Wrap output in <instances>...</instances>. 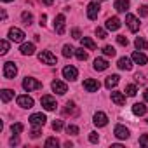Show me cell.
<instances>
[{"label":"cell","mask_w":148,"mask_h":148,"mask_svg":"<svg viewBox=\"0 0 148 148\" xmlns=\"http://www.w3.org/2000/svg\"><path fill=\"white\" fill-rule=\"evenodd\" d=\"M108 68V61L105 58H96L94 59V70L96 71H105Z\"/></svg>","instance_id":"cell-21"},{"label":"cell","mask_w":148,"mask_h":148,"mask_svg":"<svg viewBox=\"0 0 148 148\" xmlns=\"http://www.w3.org/2000/svg\"><path fill=\"white\" fill-rule=\"evenodd\" d=\"M103 54L108 56V58H113V56L117 54V51H115V47H112V45H105V47H103Z\"/></svg>","instance_id":"cell-32"},{"label":"cell","mask_w":148,"mask_h":148,"mask_svg":"<svg viewBox=\"0 0 148 148\" xmlns=\"http://www.w3.org/2000/svg\"><path fill=\"white\" fill-rule=\"evenodd\" d=\"M96 37H98V38H106V30L96 28Z\"/></svg>","instance_id":"cell-41"},{"label":"cell","mask_w":148,"mask_h":148,"mask_svg":"<svg viewBox=\"0 0 148 148\" xmlns=\"http://www.w3.org/2000/svg\"><path fill=\"white\" fill-rule=\"evenodd\" d=\"M19 51H21V54H23V56H33V54H35V44H32V42L23 44Z\"/></svg>","instance_id":"cell-20"},{"label":"cell","mask_w":148,"mask_h":148,"mask_svg":"<svg viewBox=\"0 0 148 148\" xmlns=\"http://www.w3.org/2000/svg\"><path fill=\"white\" fill-rule=\"evenodd\" d=\"M98 14H99V4L98 2H91L87 5V18L89 19H98Z\"/></svg>","instance_id":"cell-14"},{"label":"cell","mask_w":148,"mask_h":148,"mask_svg":"<svg viewBox=\"0 0 148 148\" xmlns=\"http://www.w3.org/2000/svg\"><path fill=\"white\" fill-rule=\"evenodd\" d=\"M59 146V141L56 139V138H47V141H45V148H58Z\"/></svg>","instance_id":"cell-34"},{"label":"cell","mask_w":148,"mask_h":148,"mask_svg":"<svg viewBox=\"0 0 148 148\" xmlns=\"http://www.w3.org/2000/svg\"><path fill=\"white\" fill-rule=\"evenodd\" d=\"M80 42H82V47H86V49H89V51H94V49H96V44H94L89 37H82Z\"/></svg>","instance_id":"cell-26"},{"label":"cell","mask_w":148,"mask_h":148,"mask_svg":"<svg viewBox=\"0 0 148 148\" xmlns=\"http://www.w3.org/2000/svg\"><path fill=\"white\" fill-rule=\"evenodd\" d=\"M112 101H113L115 105L122 106V105L125 103V96H124L122 92H112Z\"/></svg>","instance_id":"cell-25"},{"label":"cell","mask_w":148,"mask_h":148,"mask_svg":"<svg viewBox=\"0 0 148 148\" xmlns=\"http://www.w3.org/2000/svg\"><path fill=\"white\" fill-rule=\"evenodd\" d=\"M21 19H23V23H25L26 26H30V25L33 23V16H32L30 12H26V11H25V12L21 14Z\"/></svg>","instance_id":"cell-31"},{"label":"cell","mask_w":148,"mask_h":148,"mask_svg":"<svg viewBox=\"0 0 148 148\" xmlns=\"http://www.w3.org/2000/svg\"><path fill=\"white\" fill-rule=\"evenodd\" d=\"M143 98H145V101L148 103V89H145V91H143Z\"/></svg>","instance_id":"cell-49"},{"label":"cell","mask_w":148,"mask_h":148,"mask_svg":"<svg viewBox=\"0 0 148 148\" xmlns=\"http://www.w3.org/2000/svg\"><path fill=\"white\" fill-rule=\"evenodd\" d=\"M132 113L138 115V117H143V115L146 113V106H145V103H134V105H132Z\"/></svg>","instance_id":"cell-23"},{"label":"cell","mask_w":148,"mask_h":148,"mask_svg":"<svg viewBox=\"0 0 148 148\" xmlns=\"http://www.w3.org/2000/svg\"><path fill=\"white\" fill-rule=\"evenodd\" d=\"M138 11H139V16H143V18H145V16H148V7H146V5H141Z\"/></svg>","instance_id":"cell-44"},{"label":"cell","mask_w":148,"mask_h":148,"mask_svg":"<svg viewBox=\"0 0 148 148\" xmlns=\"http://www.w3.org/2000/svg\"><path fill=\"white\" fill-rule=\"evenodd\" d=\"M125 25H127V28H129L132 33L139 30V19H138L134 14H127V16H125Z\"/></svg>","instance_id":"cell-8"},{"label":"cell","mask_w":148,"mask_h":148,"mask_svg":"<svg viewBox=\"0 0 148 148\" xmlns=\"http://www.w3.org/2000/svg\"><path fill=\"white\" fill-rule=\"evenodd\" d=\"M139 145H141V146H145V148H148V134L139 136Z\"/></svg>","instance_id":"cell-39"},{"label":"cell","mask_w":148,"mask_h":148,"mask_svg":"<svg viewBox=\"0 0 148 148\" xmlns=\"http://www.w3.org/2000/svg\"><path fill=\"white\" fill-rule=\"evenodd\" d=\"M23 129H25V125H23L21 122H16V124H12V125H11L12 134H21V132H23Z\"/></svg>","instance_id":"cell-33"},{"label":"cell","mask_w":148,"mask_h":148,"mask_svg":"<svg viewBox=\"0 0 148 148\" xmlns=\"http://www.w3.org/2000/svg\"><path fill=\"white\" fill-rule=\"evenodd\" d=\"M40 105L47 110V112H52V110H56V99L52 98V96H49V94H45V96H42V99H40Z\"/></svg>","instance_id":"cell-7"},{"label":"cell","mask_w":148,"mask_h":148,"mask_svg":"<svg viewBox=\"0 0 148 148\" xmlns=\"http://www.w3.org/2000/svg\"><path fill=\"white\" fill-rule=\"evenodd\" d=\"M66 19H64V14H58L56 18H54V32L58 33V35H63L64 32H66Z\"/></svg>","instance_id":"cell-2"},{"label":"cell","mask_w":148,"mask_h":148,"mask_svg":"<svg viewBox=\"0 0 148 148\" xmlns=\"http://www.w3.org/2000/svg\"><path fill=\"white\" fill-rule=\"evenodd\" d=\"M117 84H119V75H110V77H106V80H105V87H106V89H113Z\"/></svg>","instance_id":"cell-24"},{"label":"cell","mask_w":148,"mask_h":148,"mask_svg":"<svg viewBox=\"0 0 148 148\" xmlns=\"http://www.w3.org/2000/svg\"><path fill=\"white\" fill-rule=\"evenodd\" d=\"M28 120H30V124H32L33 127H44L45 122H47V117H45L44 113H33Z\"/></svg>","instance_id":"cell-6"},{"label":"cell","mask_w":148,"mask_h":148,"mask_svg":"<svg viewBox=\"0 0 148 148\" xmlns=\"http://www.w3.org/2000/svg\"><path fill=\"white\" fill-rule=\"evenodd\" d=\"M51 87H52V91H54L56 94H59V96H63V94L68 92V86H66L64 82H61V80H52Z\"/></svg>","instance_id":"cell-9"},{"label":"cell","mask_w":148,"mask_h":148,"mask_svg":"<svg viewBox=\"0 0 148 148\" xmlns=\"http://www.w3.org/2000/svg\"><path fill=\"white\" fill-rule=\"evenodd\" d=\"M71 37H73V38H77V40H80V38H82L80 30H79V28H73V30H71Z\"/></svg>","instance_id":"cell-40"},{"label":"cell","mask_w":148,"mask_h":148,"mask_svg":"<svg viewBox=\"0 0 148 148\" xmlns=\"http://www.w3.org/2000/svg\"><path fill=\"white\" fill-rule=\"evenodd\" d=\"M84 89H86L87 92H96V91L99 89V82L94 80V79H86V80H84Z\"/></svg>","instance_id":"cell-15"},{"label":"cell","mask_w":148,"mask_h":148,"mask_svg":"<svg viewBox=\"0 0 148 148\" xmlns=\"http://www.w3.org/2000/svg\"><path fill=\"white\" fill-rule=\"evenodd\" d=\"M66 132H68V134H71V136H77V134H79V127L71 124V125H68V127H66Z\"/></svg>","instance_id":"cell-37"},{"label":"cell","mask_w":148,"mask_h":148,"mask_svg":"<svg viewBox=\"0 0 148 148\" xmlns=\"http://www.w3.org/2000/svg\"><path fill=\"white\" fill-rule=\"evenodd\" d=\"M89 141H91V143H98V141H99L98 132H89Z\"/></svg>","instance_id":"cell-43"},{"label":"cell","mask_w":148,"mask_h":148,"mask_svg":"<svg viewBox=\"0 0 148 148\" xmlns=\"http://www.w3.org/2000/svg\"><path fill=\"white\" fill-rule=\"evenodd\" d=\"M45 21H47V16L42 14V16H40V26H45Z\"/></svg>","instance_id":"cell-47"},{"label":"cell","mask_w":148,"mask_h":148,"mask_svg":"<svg viewBox=\"0 0 148 148\" xmlns=\"http://www.w3.org/2000/svg\"><path fill=\"white\" fill-rule=\"evenodd\" d=\"M146 122H148V120H146Z\"/></svg>","instance_id":"cell-53"},{"label":"cell","mask_w":148,"mask_h":148,"mask_svg":"<svg viewBox=\"0 0 148 148\" xmlns=\"http://www.w3.org/2000/svg\"><path fill=\"white\" fill-rule=\"evenodd\" d=\"M0 54H7L9 52V42L7 40H0Z\"/></svg>","instance_id":"cell-36"},{"label":"cell","mask_w":148,"mask_h":148,"mask_svg":"<svg viewBox=\"0 0 148 148\" xmlns=\"http://www.w3.org/2000/svg\"><path fill=\"white\" fill-rule=\"evenodd\" d=\"M75 56H77V59H80V61H86V59L89 58V54L86 52L84 47H82V49H75Z\"/></svg>","instance_id":"cell-30"},{"label":"cell","mask_w":148,"mask_h":148,"mask_svg":"<svg viewBox=\"0 0 148 148\" xmlns=\"http://www.w3.org/2000/svg\"><path fill=\"white\" fill-rule=\"evenodd\" d=\"M92 122H94L96 127H105V125L108 124V117H106V113H103V112H96L94 117H92Z\"/></svg>","instance_id":"cell-11"},{"label":"cell","mask_w":148,"mask_h":148,"mask_svg":"<svg viewBox=\"0 0 148 148\" xmlns=\"http://www.w3.org/2000/svg\"><path fill=\"white\" fill-rule=\"evenodd\" d=\"M30 136H32L33 139H35V138H38V136H40V127H35V129L30 132Z\"/></svg>","instance_id":"cell-45"},{"label":"cell","mask_w":148,"mask_h":148,"mask_svg":"<svg viewBox=\"0 0 148 148\" xmlns=\"http://www.w3.org/2000/svg\"><path fill=\"white\" fill-rule=\"evenodd\" d=\"M12 98H14V92L11 89H2V101L4 103H9Z\"/></svg>","instance_id":"cell-28"},{"label":"cell","mask_w":148,"mask_h":148,"mask_svg":"<svg viewBox=\"0 0 148 148\" xmlns=\"http://www.w3.org/2000/svg\"><path fill=\"white\" fill-rule=\"evenodd\" d=\"M25 37H26L25 32L19 30V28H11V30H9V38H11L12 42H23Z\"/></svg>","instance_id":"cell-12"},{"label":"cell","mask_w":148,"mask_h":148,"mask_svg":"<svg viewBox=\"0 0 148 148\" xmlns=\"http://www.w3.org/2000/svg\"><path fill=\"white\" fill-rule=\"evenodd\" d=\"M63 113H64V115H71V117H75V115H79V108L75 106V103H73V101H68V103H66V106H64V110H63Z\"/></svg>","instance_id":"cell-18"},{"label":"cell","mask_w":148,"mask_h":148,"mask_svg":"<svg viewBox=\"0 0 148 148\" xmlns=\"http://www.w3.org/2000/svg\"><path fill=\"white\" fill-rule=\"evenodd\" d=\"M16 101H18V106H21V108H33V98H30L28 94L18 96Z\"/></svg>","instance_id":"cell-10"},{"label":"cell","mask_w":148,"mask_h":148,"mask_svg":"<svg viewBox=\"0 0 148 148\" xmlns=\"http://www.w3.org/2000/svg\"><path fill=\"white\" fill-rule=\"evenodd\" d=\"M23 89L25 91H38V89H42V82H38L37 79H32V77H26L25 80H23Z\"/></svg>","instance_id":"cell-1"},{"label":"cell","mask_w":148,"mask_h":148,"mask_svg":"<svg viewBox=\"0 0 148 148\" xmlns=\"http://www.w3.org/2000/svg\"><path fill=\"white\" fill-rule=\"evenodd\" d=\"M131 59H132L136 64H146V63H148V58H146L141 51H134L132 56H131Z\"/></svg>","instance_id":"cell-17"},{"label":"cell","mask_w":148,"mask_h":148,"mask_svg":"<svg viewBox=\"0 0 148 148\" xmlns=\"http://www.w3.org/2000/svg\"><path fill=\"white\" fill-rule=\"evenodd\" d=\"M117 66H119L120 70H125V71H129V70H132V61H131L127 56H124V58H120V59H119Z\"/></svg>","instance_id":"cell-19"},{"label":"cell","mask_w":148,"mask_h":148,"mask_svg":"<svg viewBox=\"0 0 148 148\" xmlns=\"http://www.w3.org/2000/svg\"><path fill=\"white\" fill-rule=\"evenodd\" d=\"M117 42H119L120 45H124V47L129 45V40H127V37H124V35H119V37H117Z\"/></svg>","instance_id":"cell-38"},{"label":"cell","mask_w":148,"mask_h":148,"mask_svg":"<svg viewBox=\"0 0 148 148\" xmlns=\"http://www.w3.org/2000/svg\"><path fill=\"white\" fill-rule=\"evenodd\" d=\"M98 2H105V0H98Z\"/></svg>","instance_id":"cell-52"},{"label":"cell","mask_w":148,"mask_h":148,"mask_svg":"<svg viewBox=\"0 0 148 148\" xmlns=\"http://www.w3.org/2000/svg\"><path fill=\"white\" fill-rule=\"evenodd\" d=\"M9 143H11L12 146H16V145H19V138H18V134H16V136H12V138L9 139Z\"/></svg>","instance_id":"cell-46"},{"label":"cell","mask_w":148,"mask_h":148,"mask_svg":"<svg viewBox=\"0 0 148 148\" xmlns=\"http://www.w3.org/2000/svg\"><path fill=\"white\" fill-rule=\"evenodd\" d=\"M63 77H64L66 80L73 82V80H77V77H79V70H77L75 66L68 64V66H64V68H63Z\"/></svg>","instance_id":"cell-4"},{"label":"cell","mask_w":148,"mask_h":148,"mask_svg":"<svg viewBox=\"0 0 148 148\" xmlns=\"http://www.w3.org/2000/svg\"><path fill=\"white\" fill-rule=\"evenodd\" d=\"M16 75H18V66H16V63H12V61L4 63V77L5 79H14Z\"/></svg>","instance_id":"cell-3"},{"label":"cell","mask_w":148,"mask_h":148,"mask_svg":"<svg viewBox=\"0 0 148 148\" xmlns=\"http://www.w3.org/2000/svg\"><path fill=\"white\" fill-rule=\"evenodd\" d=\"M120 19L119 18H108L106 19V23H105V26H106V30H110V32H117L119 28H120Z\"/></svg>","instance_id":"cell-16"},{"label":"cell","mask_w":148,"mask_h":148,"mask_svg":"<svg viewBox=\"0 0 148 148\" xmlns=\"http://www.w3.org/2000/svg\"><path fill=\"white\" fill-rule=\"evenodd\" d=\"M113 134H115V138H119V139H127V138H129V129H127L125 125L119 124V125H115Z\"/></svg>","instance_id":"cell-13"},{"label":"cell","mask_w":148,"mask_h":148,"mask_svg":"<svg viewBox=\"0 0 148 148\" xmlns=\"http://www.w3.org/2000/svg\"><path fill=\"white\" fill-rule=\"evenodd\" d=\"M134 45H136V49H138V51H145V49L148 47V42H146L143 37H136V40H134Z\"/></svg>","instance_id":"cell-27"},{"label":"cell","mask_w":148,"mask_h":148,"mask_svg":"<svg viewBox=\"0 0 148 148\" xmlns=\"http://www.w3.org/2000/svg\"><path fill=\"white\" fill-rule=\"evenodd\" d=\"M115 11L117 12H127L129 11V0H115Z\"/></svg>","instance_id":"cell-22"},{"label":"cell","mask_w":148,"mask_h":148,"mask_svg":"<svg viewBox=\"0 0 148 148\" xmlns=\"http://www.w3.org/2000/svg\"><path fill=\"white\" fill-rule=\"evenodd\" d=\"M38 59L44 63V64H56L58 63V59H56V56L51 52V51H42V52H38Z\"/></svg>","instance_id":"cell-5"},{"label":"cell","mask_w":148,"mask_h":148,"mask_svg":"<svg viewBox=\"0 0 148 148\" xmlns=\"http://www.w3.org/2000/svg\"><path fill=\"white\" fill-rule=\"evenodd\" d=\"M127 96H136V92H138V89H136V86L134 84H129V86H125V91H124Z\"/></svg>","instance_id":"cell-35"},{"label":"cell","mask_w":148,"mask_h":148,"mask_svg":"<svg viewBox=\"0 0 148 148\" xmlns=\"http://www.w3.org/2000/svg\"><path fill=\"white\" fill-rule=\"evenodd\" d=\"M52 129L54 131H61L63 129V120H54L52 122Z\"/></svg>","instance_id":"cell-42"},{"label":"cell","mask_w":148,"mask_h":148,"mask_svg":"<svg viewBox=\"0 0 148 148\" xmlns=\"http://www.w3.org/2000/svg\"><path fill=\"white\" fill-rule=\"evenodd\" d=\"M134 79H136V82H141V84L145 82V77H143V75H139V73H138V75H136Z\"/></svg>","instance_id":"cell-48"},{"label":"cell","mask_w":148,"mask_h":148,"mask_svg":"<svg viewBox=\"0 0 148 148\" xmlns=\"http://www.w3.org/2000/svg\"><path fill=\"white\" fill-rule=\"evenodd\" d=\"M42 2H44L45 5H52V4H54V0H42Z\"/></svg>","instance_id":"cell-50"},{"label":"cell","mask_w":148,"mask_h":148,"mask_svg":"<svg viewBox=\"0 0 148 148\" xmlns=\"http://www.w3.org/2000/svg\"><path fill=\"white\" fill-rule=\"evenodd\" d=\"M2 2H12V0H2Z\"/></svg>","instance_id":"cell-51"},{"label":"cell","mask_w":148,"mask_h":148,"mask_svg":"<svg viewBox=\"0 0 148 148\" xmlns=\"http://www.w3.org/2000/svg\"><path fill=\"white\" fill-rule=\"evenodd\" d=\"M63 56L64 58H71V56H75V49H73L71 45H63Z\"/></svg>","instance_id":"cell-29"}]
</instances>
